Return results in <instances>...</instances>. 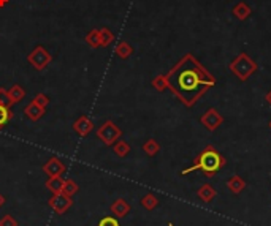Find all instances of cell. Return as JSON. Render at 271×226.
<instances>
[{
  "label": "cell",
  "mask_w": 271,
  "mask_h": 226,
  "mask_svg": "<svg viewBox=\"0 0 271 226\" xmlns=\"http://www.w3.org/2000/svg\"><path fill=\"white\" fill-rule=\"evenodd\" d=\"M165 76L168 90L186 108H192L211 87L216 86L214 75L209 73L192 52L183 55Z\"/></svg>",
  "instance_id": "1"
},
{
  "label": "cell",
  "mask_w": 271,
  "mask_h": 226,
  "mask_svg": "<svg viewBox=\"0 0 271 226\" xmlns=\"http://www.w3.org/2000/svg\"><path fill=\"white\" fill-rule=\"evenodd\" d=\"M227 160L223 158L220 155V152L213 147V146H206L202 152L198 153L197 158L194 160V164L191 166V168H187V170H183L181 174L183 176H187V174H191L197 170L200 171H203L206 176H214L217 171H220L223 166H225Z\"/></svg>",
  "instance_id": "2"
},
{
  "label": "cell",
  "mask_w": 271,
  "mask_h": 226,
  "mask_svg": "<svg viewBox=\"0 0 271 226\" xmlns=\"http://www.w3.org/2000/svg\"><path fill=\"white\" fill-rule=\"evenodd\" d=\"M229 68H230L232 73L237 76L241 82H244V81L249 79V78L255 73V71L258 70V64L254 61V59H252L249 54L240 52V54L230 62Z\"/></svg>",
  "instance_id": "3"
},
{
  "label": "cell",
  "mask_w": 271,
  "mask_h": 226,
  "mask_svg": "<svg viewBox=\"0 0 271 226\" xmlns=\"http://www.w3.org/2000/svg\"><path fill=\"white\" fill-rule=\"evenodd\" d=\"M122 136V130L117 127L113 121H107L103 122L99 128H97V138L103 142L105 146H113L117 139H121Z\"/></svg>",
  "instance_id": "4"
},
{
  "label": "cell",
  "mask_w": 271,
  "mask_h": 226,
  "mask_svg": "<svg viewBox=\"0 0 271 226\" xmlns=\"http://www.w3.org/2000/svg\"><path fill=\"white\" fill-rule=\"evenodd\" d=\"M27 62L37 71H43L53 62V55L44 46H35L27 55Z\"/></svg>",
  "instance_id": "5"
},
{
  "label": "cell",
  "mask_w": 271,
  "mask_h": 226,
  "mask_svg": "<svg viewBox=\"0 0 271 226\" xmlns=\"http://www.w3.org/2000/svg\"><path fill=\"white\" fill-rule=\"evenodd\" d=\"M200 124H202L208 132H216L223 124V116L216 108H209L202 117H200Z\"/></svg>",
  "instance_id": "6"
},
{
  "label": "cell",
  "mask_w": 271,
  "mask_h": 226,
  "mask_svg": "<svg viewBox=\"0 0 271 226\" xmlns=\"http://www.w3.org/2000/svg\"><path fill=\"white\" fill-rule=\"evenodd\" d=\"M50 207L57 213V215H64V213L72 207L73 204V199L64 195V193H57V195H53L48 201Z\"/></svg>",
  "instance_id": "7"
},
{
  "label": "cell",
  "mask_w": 271,
  "mask_h": 226,
  "mask_svg": "<svg viewBox=\"0 0 271 226\" xmlns=\"http://www.w3.org/2000/svg\"><path fill=\"white\" fill-rule=\"evenodd\" d=\"M65 164L62 160H59L57 157H51L48 161L43 164V173L48 177H61L65 173Z\"/></svg>",
  "instance_id": "8"
},
{
  "label": "cell",
  "mask_w": 271,
  "mask_h": 226,
  "mask_svg": "<svg viewBox=\"0 0 271 226\" xmlns=\"http://www.w3.org/2000/svg\"><path fill=\"white\" fill-rule=\"evenodd\" d=\"M92 130H94V122L87 116H79L73 122V132L79 135L81 138H86Z\"/></svg>",
  "instance_id": "9"
},
{
  "label": "cell",
  "mask_w": 271,
  "mask_h": 226,
  "mask_svg": "<svg viewBox=\"0 0 271 226\" xmlns=\"http://www.w3.org/2000/svg\"><path fill=\"white\" fill-rule=\"evenodd\" d=\"M44 114H46V108H44V106H41V104H38V103H35L33 100L24 108V116L29 119V121H32V122L40 121V119H41Z\"/></svg>",
  "instance_id": "10"
},
{
  "label": "cell",
  "mask_w": 271,
  "mask_h": 226,
  "mask_svg": "<svg viewBox=\"0 0 271 226\" xmlns=\"http://www.w3.org/2000/svg\"><path fill=\"white\" fill-rule=\"evenodd\" d=\"M232 15H233V18H237L238 21H246V19L251 18L252 8L247 5V2H244V0H240L238 4H235L232 7Z\"/></svg>",
  "instance_id": "11"
},
{
  "label": "cell",
  "mask_w": 271,
  "mask_h": 226,
  "mask_svg": "<svg viewBox=\"0 0 271 226\" xmlns=\"http://www.w3.org/2000/svg\"><path fill=\"white\" fill-rule=\"evenodd\" d=\"M130 209H132L130 204H128L124 198H117L114 203L111 204V207H110L111 213H113L116 218H124V217H127L128 212H130Z\"/></svg>",
  "instance_id": "12"
},
{
  "label": "cell",
  "mask_w": 271,
  "mask_h": 226,
  "mask_svg": "<svg viewBox=\"0 0 271 226\" xmlns=\"http://www.w3.org/2000/svg\"><path fill=\"white\" fill-rule=\"evenodd\" d=\"M197 196L203 201V203L209 204V203H213L214 198L217 196V192H216V188L213 185H209V184H203L202 187L198 188V192H197Z\"/></svg>",
  "instance_id": "13"
},
{
  "label": "cell",
  "mask_w": 271,
  "mask_h": 226,
  "mask_svg": "<svg viewBox=\"0 0 271 226\" xmlns=\"http://www.w3.org/2000/svg\"><path fill=\"white\" fill-rule=\"evenodd\" d=\"M8 92V98H10V104L13 106V104H18L19 101L24 100L26 97V89L19 86V84H13L10 89H7Z\"/></svg>",
  "instance_id": "14"
},
{
  "label": "cell",
  "mask_w": 271,
  "mask_h": 226,
  "mask_svg": "<svg viewBox=\"0 0 271 226\" xmlns=\"http://www.w3.org/2000/svg\"><path fill=\"white\" fill-rule=\"evenodd\" d=\"M133 52H135L133 46L128 43V41H125V40H122V41H119V43L116 44L114 54L119 57V59H122V61H127L128 57H132Z\"/></svg>",
  "instance_id": "15"
},
{
  "label": "cell",
  "mask_w": 271,
  "mask_h": 226,
  "mask_svg": "<svg viewBox=\"0 0 271 226\" xmlns=\"http://www.w3.org/2000/svg\"><path fill=\"white\" fill-rule=\"evenodd\" d=\"M227 187H229V190H230L233 195H240L243 190H244V187H246V182L241 179V176L235 174V176H232L230 179H229Z\"/></svg>",
  "instance_id": "16"
},
{
  "label": "cell",
  "mask_w": 271,
  "mask_h": 226,
  "mask_svg": "<svg viewBox=\"0 0 271 226\" xmlns=\"http://www.w3.org/2000/svg\"><path fill=\"white\" fill-rule=\"evenodd\" d=\"M64 182H65V181L62 179V176H61V177H50V179L46 181L44 187L48 188L53 195H57V193H62Z\"/></svg>",
  "instance_id": "17"
},
{
  "label": "cell",
  "mask_w": 271,
  "mask_h": 226,
  "mask_svg": "<svg viewBox=\"0 0 271 226\" xmlns=\"http://www.w3.org/2000/svg\"><path fill=\"white\" fill-rule=\"evenodd\" d=\"M113 149H114V153L119 158H125L128 153H130V146H128V142L124 141V139H117L113 144Z\"/></svg>",
  "instance_id": "18"
},
{
  "label": "cell",
  "mask_w": 271,
  "mask_h": 226,
  "mask_svg": "<svg viewBox=\"0 0 271 226\" xmlns=\"http://www.w3.org/2000/svg\"><path fill=\"white\" fill-rule=\"evenodd\" d=\"M143 152L146 153L148 157H156L157 153L160 152V144H159V142H157L156 139L149 138V139L145 141V144H143Z\"/></svg>",
  "instance_id": "19"
},
{
  "label": "cell",
  "mask_w": 271,
  "mask_h": 226,
  "mask_svg": "<svg viewBox=\"0 0 271 226\" xmlns=\"http://www.w3.org/2000/svg\"><path fill=\"white\" fill-rule=\"evenodd\" d=\"M11 119H13V111H11V106L0 104V130L5 128Z\"/></svg>",
  "instance_id": "20"
},
{
  "label": "cell",
  "mask_w": 271,
  "mask_h": 226,
  "mask_svg": "<svg viewBox=\"0 0 271 226\" xmlns=\"http://www.w3.org/2000/svg\"><path fill=\"white\" fill-rule=\"evenodd\" d=\"M140 203H141V206H143L146 210H154L159 206V199H157L156 195L148 193V195H145L143 198H141Z\"/></svg>",
  "instance_id": "21"
},
{
  "label": "cell",
  "mask_w": 271,
  "mask_h": 226,
  "mask_svg": "<svg viewBox=\"0 0 271 226\" xmlns=\"http://www.w3.org/2000/svg\"><path fill=\"white\" fill-rule=\"evenodd\" d=\"M99 32H100V46L102 47H108L114 41V33L108 27L99 29Z\"/></svg>",
  "instance_id": "22"
},
{
  "label": "cell",
  "mask_w": 271,
  "mask_h": 226,
  "mask_svg": "<svg viewBox=\"0 0 271 226\" xmlns=\"http://www.w3.org/2000/svg\"><path fill=\"white\" fill-rule=\"evenodd\" d=\"M84 40H86V43H87L91 47H94V49H97V47H100V32H99V29H92V30H89Z\"/></svg>",
  "instance_id": "23"
},
{
  "label": "cell",
  "mask_w": 271,
  "mask_h": 226,
  "mask_svg": "<svg viewBox=\"0 0 271 226\" xmlns=\"http://www.w3.org/2000/svg\"><path fill=\"white\" fill-rule=\"evenodd\" d=\"M151 86L154 87L157 92H165L168 89V82H167V76L165 75H157L154 79L151 81Z\"/></svg>",
  "instance_id": "24"
},
{
  "label": "cell",
  "mask_w": 271,
  "mask_h": 226,
  "mask_svg": "<svg viewBox=\"0 0 271 226\" xmlns=\"http://www.w3.org/2000/svg\"><path fill=\"white\" fill-rule=\"evenodd\" d=\"M78 192H79V187H78V184H76L75 181L67 179V181L64 182V190H62L64 195H67V196H70V198H73V195H76Z\"/></svg>",
  "instance_id": "25"
},
{
  "label": "cell",
  "mask_w": 271,
  "mask_h": 226,
  "mask_svg": "<svg viewBox=\"0 0 271 226\" xmlns=\"http://www.w3.org/2000/svg\"><path fill=\"white\" fill-rule=\"evenodd\" d=\"M0 226H19L18 220L13 215H5L0 218Z\"/></svg>",
  "instance_id": "26"
},
{
  "label": "cell",
  "mask_w": 271,
  "mask_h": 226,
  "mask_svg": "<svg viewBox=\"0 0 271 226\" xmlns=\"http://www.w3.org/2000/svg\"><path fill=\"white\" fill-rule=\"evenodd\" d=\"M99 226H121L116 217H103L99 221Z\"/></svg>",
  "instance_id": "27"
},
{
  "label": "cell",
  "mask_w": 271,
  "mask_h": 226,
  "mask_svg": "<svg viewBox=\"0 0 271 226\" xmlns=\"http://www.w3.org/2000/svg\"><path fill=\"white\" fill-rule=\"evenodd\" d=\"M33 101H35V103H38V104H41V106H44V108H46V106L50 104L51 100L48 98V95H44V93H37V95H35Z\"/></svg>",
  "instance_id": "28"
},
{
  "label": "cell",
  "mask_w": 271,
  "mask_h": 226,
  "mask_svg": "<svg viewBox=\"0 0 271 226\" xmlns=\"http://www.w3.org/2000/svg\"><path fill=\"white\" fill-rule=\"evenodd\" d=\"M0 104L11 106V104H10V98H8V92H7V89H4V87H0Z\"/></svg>",
  "instance_id": "29"
},
{
  "label": "cell",
  "mask_w": 271,
  "mask_h": 226,
  "mask_svg": "<svg viewBox=\"0 0 271 226\" xmlns=\"http://www.w3.org/2000/svg\"><path fill=\"white\" fill-rule=\"evenodd\" d=\"M265 101H266V103H268V104L271 106V90H269V92H268V93L265 95Z\"/></svg>",
  "instance_id": "30"
},
{
  "label": "cell",
  "mask_w": 271,
  "mask_h": 226,
  "mask_svg": "<svg viewBox=\"0 0 271 226\" xmlns=\"http://www.w3.org/2000/svg\"><path fill=\"white\" fill-rule=\"evenodd\" d=\"M5 204V196L4 195H0V207H2Z\"/></svg>",
  "instance_id": "31"
},
{
  "label": "cell",
  "mask_w": 271,
  "mask_h": 226,
  "mask_svg": "<svg viewBox=\"0 0 271 226\" xmlns=\"http://www.w3.org/2000/svg\"><path fill=\"white\" fill-rule=\"evenodd\" d=\"M8 4V0H0V8H2V7H5Z\"/></svg>",
  "instance_id": "32"
},
{
  "label": "cell",
  "mask_w": 271,
  "mask_h": 226,
  "mask_svg": "<svg viewBox=\"0 0 271 226\" xmlns=\"http://www.w3.org/2000/svg\"><path fill=\"white\" fill-rule=\"evenodd\" d=\"M268 127H269V130H271V121H269V124H268Z\"/></svg>",
  "instance_id": "33"
},
{
  "label": "cell",
  "mask_w": 271,
  "mask_h": 226,
  "mask_svg": "<svg viewBox=\"0 0 271 226\" xmlns=\"http://www.w3.org/2000/svg\"><path fill=\"white\" fill-rule=\"evenodd\" d=\"M168 226H173V223H168Z\"/></svg>",
  "instance_id": "34"
}]
</instances>
